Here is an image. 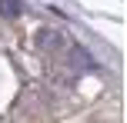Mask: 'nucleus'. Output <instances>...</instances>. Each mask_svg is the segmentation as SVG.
<instances>
[{
  "label": "nucleus",
  "mask_w": 127,
  "mask_h": 123,
  "mask_svg": "<svg viewBox=\"0 0 127 123\" xmlns=\"http://www.w3.org/2000/svg\"><path fill=\"white\" fill-rule=\"evenodd\" d=\"M20 13V7H17V0H0V13Z\"/></svg>",
  "instance_id": "1"
}]
</instances>
